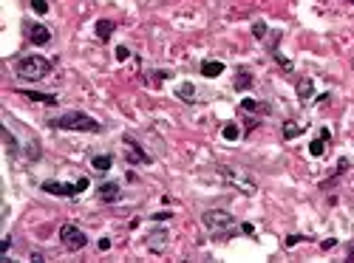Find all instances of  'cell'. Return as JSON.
Listing matches in <instances>:
<instances>
[{
  "label": "cell",
  "instance_id": "obj_28",
  "mask_svg": "<svg viewBox=\"0 0 354 263\" xmlns=\"http://www.w3.org/2000/svg\"><path fill=\"white\" fill-rule=\"evenodd\" d=\"M170 215L173 213H153V221H156V224H159V221H170Z\"/></svg>",
  "mask_w": 354,
  "mask_h": 263
},
{
  "label": "cell",
  "instance_id": "obj_22",
  "mask_svg": "<svg viewBox=\"0 0 354 263\" xmlns=\"http://www.w3.org/2000/svg\"><path fill=\"white\" fill-rule=\"evenodd\" d=\"M326 144H329V139H323V136H320V139H315V142L309 144V153H312L315 159H320V156L326 153Z\"/></svg>",
  "mask_w": 354,
  "mask_h": 263
},
{
  "label": "cell",
  "instance_id": "obj_7",
  "mask_svg": "<svg viewBox=\"0 0 354 263\" xmlns=\"http://www.w3.org/2000/svg\"><path fill=\"white\" fill-rule=\"evenodd\" d=\"M26 37L31 40V45H48L51 31L45 29V23H26Z\"/></svg>",
  "mask_w": 354,
  "mask_h": 263
},
{
  "label": "cell",
  "instance_id": "obj_32",
  "mask_svg": "<svg viewBox=\"0 0 354 263\" xmlns=\"http://www.w3.org/2000/svg\"><path fill=\"white\" fill-rule=\"evenodd\" d=\"M334 243H337V241H334V238H329V241H323V243H320V246H323V249H332Z\"/></svg>",
  "mask_w": 354,
  "mask_h": 263
},
{
  "label": "cell",
  "instance_id": "obj_5",
  "mask_svg": "<svg viewBox=\"0 0 354 263\" xmlns=\"http://www.w3.org/2000/svg\"><path fill=\"white\" fill-rule=\"evenodd\" d=\"M60 241H63V246L68 249V252H80V249H85L88 235L82 232L77 224H63V227H60Z\"/></svg>",
  "mask_w": 354,
  "mask_h": 263
},
{
  "label": "cell",
  "instance_id": "obj_25",
  "mask_svg": "<svg viewBox=\"0 0 354 263\" xmlns=\"http://www.w3.org/2000/svg\"><path fill=\"white\" fill-rule=\"evenodd\" d=\"M31 9H34L37 15H45L48 12V0H31Z\"/></svg>",
  "mask_w": 354,
  "mask_h": 263
},
{
  "label": "cell",
  "instance_id": "obj_13",
  "mask_svg": "<svg viewBox=\"0 0 354 263\" xmlns=\"http://www.w3.org/2000/svg\"><path fill=\"white\" fill-rule=\"evenodd\" d=\"M312 93H315V82H312L309 77H304L300 82H297V99H300V102H309Z\"/></svg>",
  "mask_w": 354,
  "mask_h": 263
},
{
  "label": "cell",
  "instance_id": "obj_11",
  "mask_svg": "<svg viewBox=\"0 0 354 263\" xmlns=\"http://www.w3.org/2000/svg\"><path fill=\"white\" fill-rule=\"evenodd\" d=\"M221 74H224V63H218V60H204L201 63V77L216 79V77H221Z\"/></svg>",
  "mask_w": 354,
  "mask_h": 263
},
{
  "label": "cell",
  "instance_id": "obj_31",
  "mask_svg": "<svg viewBox=\"0 0 354 263\" xmlns=\"http://www.w3.org/2000/svg\"><path fill=\"white\" fill-rule=\"evenodd\" d=\"M99 249H102V252H108V249H111V241H108V238H102V241H99Z\"/></svg>",
  "mask_w": 354,
  "mask_h": 263
},
{
  "label": "cell",
  "instance_id": "obj_24",
  "mask_svg": "<svg viewBox=\"0 0 354 263\" xmlns=\"http://www.w3.org/2000/svg\"><path fill=\"white\" fill-rule=\"evenodd\" d=\"M267 31H269V29H267V23H261V20L252 26V34H255V40H264V37H267Z\"/></svg>",
  "mask_w": 354,
  "mask_h": 263
},
{
  "label": "cell",
  "instance_id": "obj_9",
  "mask_svg": "<svg viewBox=\"0 0 354 263\" xmlns=\"http://www.w3.org/2000/svg\"><path fill=\"white\" fill-rule=\"evenodd\" d=\"M122 142H125V150H128V162H130V164H150V159H147V153H145V150H142V147H139V144L133 142L130 136H125Z\"/></svg>",
  "mask_w": 354,
  "mask_h": 263
},
{
  "label": "cell",
  "instance_id": "obj_21",
  "mask_svg": "<svg viewBox=\"0 0 354 263\" xmlns=\"http://www.w3.org/2000/svg\"><path fill=\"white\" fill-rule=\"evenodd\" d=\"M221 136H224L227 142H238V139H241V128L235 125V122H227L224 130H221Z\"/></svg>",
  "mask_w": 354,
  "mask_h": 263
},
{
  "label": "cell",
  "instance_id": "obj_4",
  "mask_svg": "<svg viewBox=\"0 0 354 263\" xmlns=\"http://www.w3.org/2000/svg\"><path fill=\"white\" fill-rule=\"evenodd\" d=\"M88 178H77L74 184H65V181H43V192L48 195H63V198H71V195H80L88 190Z\"/></svg>",
  "mask_w": 354,
  "mask_h": 263
},
{
  "label": "cell",
  "instance_id": "obj_12",
  "mask_svg": "<svg viewBox=\"0 0 354 263\" xmlns=\"http://www.w3.org/2000/svg\"><path fill=\"white\" fill-rule=\"evenodd\" d=\"M249 88H252V74H249V68L241 65L235 71V91H249Z\"/></svg>",
  "mask_w": 354,
  "mask_h": 263
},
{
  "label": "cell",
  "instance_id": "obj_26",
  "mask_svg": "<svg viewBox=\"0 0 354 263\" xmlns=\"http://www.w3.org/2000/svg\"><path fill=\"white\" fill-rule=\"evenodd\" d=\"M9 246H12V238H3V241H0V257H6V252H9Z\"/></svg>",
  "mask_w": 354,
  "mask_h": 263
},
{
  "label": "cell",
  "instance_id": "obj_16",
  "mask_svg": "<svg viewBox=\"0 0 354 263\" xmlns=\"http://www.w3.org/2000/svg\"><path fill=\"white\" fill-rule=\"evenodd\" d=\"M114 29H116L114 20H96V37H99L102 43H105L111 34H114Z\"/></svg>",
  "mask_w": 354,
  "mask_h": 263
},
{
  "label": "cell",
  "instance_id": "obj_18",
  "mask_svg": "<svg viewBox=\"0 0 354 263\" xmlns=\"http://www.w3.org/2000/svg\"><path fill=\"white\" fill-rule=\"evenodd\" d=\"M269 54H272V57L278 60V63H281V68H283V71H292V60H286V57L281 54V48H278V37H275V43L269 45Z\"/></svg>",
  "mask_w": 354,
  "mask_h": 263
},
{
  "label": "cell",
  "instance_id": "obj_29",
  "mask_svg": "<svg viewBox=\"0 0 354 263\" xmlns=\"http://www.w3.org/2000/svg\"><path fill=\"white\" fill-rule=\"evenodd\" d=\"M300 241H304L300 235H289V238H286V246H295V243H300Z\"/></svg>",
  "mask_w": 354,
  "mask_h": 263
},
{
  "label": "cell",
  "instance_id": "obj_10",
  "mask_svg": "<svg viewBox=\"0 0 354 263\" xmlns=\"http://www.w3.org/2000/svg\"><path fill=\"white\" fill-rule=\"evenodd\" d=\"M96 198H99L102 204L119 201V184H116V181H102V184L96 187Z\"/></svg>",
  "mask_w": 354,
  "mask_h": 263
},
{
  "label": "cell",
  "instance_id": "obj_33",
  "mask_svg": "<svg viewBox=\"0 0 354 263\" xmlns=\"http://www.w3.org/2000/svg\"><path fill=\"white\" fill-rule=\"evenodd\" d=\"M351 3H354V0H351Z\"/></svg>",
  "mask_w": 354,
  "mask_h": 263
},
{
  "label": "cell",
  "instance_id": "obj_8",
  "mask_svg": "<svg viewBox=\"0 0 354 263\" xmlns=\"http://www.w3.org/2000/svg\"><path fill=\"white\" fill-rule=\"evenodd\" d=\"M145 243H147V249H150L153 255H162V252H165V246H167V229H165V227L150 229Z\"/></svg>",
  "mask_w": 354,
  "mask_h": 263
},
{
  "label": "cell",
  "instance_id": "obj_2",
  "mask_svg": "<svg viewBox=\"0 0 354 263\" xmlns=\"http://www.w3.org/2000/svg\"><path fill=\"white\" fill-rule=\"evenodd\" d=\"M51 125L60 128V130H82V133H99L102 130L99 122H96L91 114H82V111H68V114L57 116Z\"/></svg>",
  "mask_w": 354,
  "mask_h": 263
},
{
  "label": "cell",
  "instance_id": "obj_1",
  "mask_svg": "<svg viewBox=\"0 0 354 263\" xmlns=\"http://www.w3.org/2000/svg\"><path fill=\"white\" fill-rule=\"evenodd\" d=\"M15 74L26 82H37V79H45L51 74V60L43 54H26V57L17 60Z\"/></svg>",
  "mask_w": 354,
  "mask_h": 263
},
{
  "label": "cell",
  "instance_id": "obj_17",
  "mask_svg": "<svg viewBox=\"0 0 354 263\" xmlns=\"http://www.w3.org/2000/svg\"><path fill=\"white\" fill-rule=\"evenodd\" d=\"M23 96H29L34 102H45V105H57V96L54 93H40V91H20Z\"/></svg>",
  "mask_w": 354,
  "mask_h": 263
},
{
  "label": "cell",
  "instance_id": "obj_6",
  "mask_svg": "<svg viewBox=\"0 0 354 263\" xmlns=\"http://www.w3.org/2000/svg\"><path fill=\"white\" fill-rule=\"evenodd\" d=\"M201 224L207 229H230L232 224H235V218H232V213H227V209H207V213L201 215Z\"/></svg>",
  "mask_w": 354,
  "mask_h": 263
},
{
  "label": "cell",
  "instance_id": "obj_23",
  "mask_svg": "<svg viewBox=\"0 0 354 263\" xmlns=\"http://www.w3.org/2000/svg\"><path fill=\"white\" fill-rule=\"evenodd\" d=\"M3 142H6V153H9V156H17V142H15V136L9 133V130H3Z\"/></svg>",
  "mask_w": 354,
  "mask_h": 263
},
{
  "label": "cell",
  "instance_id": "obj_27",
  "mask_svg": "<svg viewBox=\"0 0 354 263\" xmlns=\"http://www.w3.org/2000/svg\"><path fill=\"white\" fill-rule=\"evenodd\" d=\"M128 57H130V51L125 48V45H119V48H116V60L122 63V60H128Z\"/></svg>",
  "mask_w": 354,
  "mask_h": 263
},
{
  "label": "cell",
  "instance_id": "obj_14",
  "mask_svg": "<svg viewBox=\"0 0 354 263\" xmlns=\"http://www.w3.org/2000/svg\"><path fill=\"white\" fill-rule=\"evenodd\" d=\"M304 128H306V125H300V122L286 119V122H283V139H295V136H300V133H304Z\"/></svg>",
  "mask_w": 354,
  "mask_h": 263
},
{
  "label": "cell",
  "instance_id": "obj_15",
  "mask_svg": "<svg viewBox=\"0 0 354 263\" xmlns=\"http://www.w3.org/2000/svg\"><path fill=\"white\" fill-rule=\"evenodd\" d=\"M176 96L184 102H198V96H195V85H190V82H181L179 88H176Z\"/></svg>",
  "mask_w": 354,
  "mask_h": 263
},
{
  "label": "cell",
  "instance_id": "obj_19",
  "mask_svg": "<svg viewBox=\"0 0 354 263\" xmlns=\"http://www.w3.org/2000/svg\"><path fill=\"white\" fill-rule=\"evenodd\" d=\"M241 111H246V114H267L269 105H264V102H255V99H241Z\"/></svg>",
  "mask_w": 354,
  "mask_h": 263
},
{
  "label": "cell",
  "instance_id": "obj_20",
  "mask_svg": "<svg viewBox=\"0 0 354 263\" xmlns=\"http://www.w3.org/2000/svg\"><path fill=\"white\" fill-rule=\"evenodd\" d=\"M91 167L99 170V173H108L111 167H114V159H111V156H94V159H91Z\"/></svg>",
  "mask_w": 354,
  "mask_h": 263
},
{
  "label": "cell",
  "instance_id": "obj_3",
  "mask_svg": "<svg viewBox=\"0 0 354 263\" xmlns=\"http://www.w3.org/2000/svg\"><path fill=\"white\" fill-rule=\"evenodd\" d=\"M218 173L227 178V184H232L235 190H241L244 195H252L255 190H258V184H255V178L249 176V173L244 170V167H235V164H218Z\"/></svg>",
  "mask_w": 354,
  "mask_h": 263
},
{
  "label": "cell",
  "instance_id": "obj_30",
  "mask_svg": "<svg viewBox=\"0 0 354 263\" xmlns=\"http://www.w3.org/2000/svg\"><path fill=\"white\" fill-rule=\"evenodd\" d=\"M241 232H244V235H252L255 227H252V224H241Z\"/></svg>",
  "mask_w": 354,
  "mask_h": 263
}]
</instances>
